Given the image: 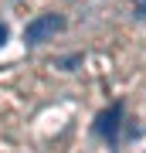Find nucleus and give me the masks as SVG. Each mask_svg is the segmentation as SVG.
Wrapping results in <instances>:
<instances>
[{"mask_svg":"<svg viewBox=\"0 0 146 153\" xmlns=\"http://www.w3.org/2000/svg\"><path fill=\"white\" fill-rule=\"evenodd\" d=\"M7 34H10V27H7L4 21H0V48H4V44H7Z\"/></svg>","mask_w":146,"mask_h":153,"instance_id":"3","label":"nucleus"},{"mask_svg":"<svg viewBox=\"0 0 146 153\" xmlns=\"http://www.w3.org/2000/svg\"><path fill=\"white\" fill-rule=\"evenodd\" d=\"M119 129H122V102H112L105 112H99V119H95V133H99L102 140L116 143V140H119Z\"/></svg>","mask_w":146,"mask_h":153,"instance_id":"2","label":"nucleus"},{"mask_svg":"<svg viewBox=\"0 0 146 153\" xmlns=\"http://www.w3.org/2000/svg\"><path fill=\"white\" fill-rule=\"evenodd\" d=\"M58 31H65V17H61V14H38L24 27V41L27 44H44L48 38H54Z\"/></svg>","mask_w":146,"mask_h":153,"instance_id":"1","label":"nucleus"}]
</instances>
